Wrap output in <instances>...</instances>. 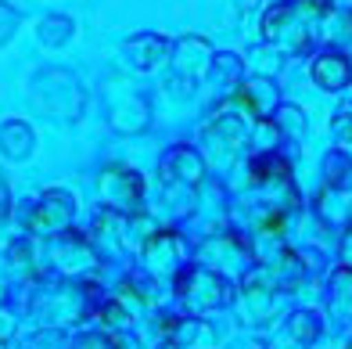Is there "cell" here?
I'll use <instances>...</instances> for the list:
<instances>
[{
    "label": "cell",
    "mask_w": 352,
    "mask_h": 349,
    "mask_svg": "<svg viewBox=\"0 0 352 349\" xmlns=\"http://www.w3.org/2000/svg\"><path fill=\"white\" fill-rule=\"evenodd\" d=\"M101 195H104L111 205L130 209V205L140 202V177H137L133 169L111 166V169H104V177H101Z\"/></svg>",
    "instance_id": "5"
},
{
    "label": "cell",
    "mask_w": 352,
    "mask_h": 349,
    "mask_svg": "<svg viewBox=\"0 0 352 349\" xmlns=\"http://www.w3.org/2000/svg\"><path fill=\"white\" fill-rule=\"evenodd\" d=\"M0 151L11 155V158H25L29 151H33V130L19 119L4 123L0 126Z\"/></svg>",
    "instance_id": "7"
},
{
    "label": "cell",
    "mask_w": 352,
    "mask_h": 349,
    "mask_svg": "<svg viewBox=\"0 0 352 349\" xmlns=\"http://www.w3.org/2000/svg\"><path fill=\"white\" fill-rule=\"evenodd\" d=\"M309 76L320 90H345L352 83V61L338 51H327V54H316L309 61Z\"/></svg>",
    "instance_id": "4"
},
{
    "label": "cell",
    "mask_w": 352,
    "mask_h": 349,
    "mask_svg": "<svg viewBox=\"0 0 352 349\" xmlns=\"http://www.w3.org/2000/svg\"><path fill=\"white\" fill-rule=\"evenodd\" d=\"M313 33H316L313 22L295 4H287V0H277V4L263 14V36L270 43L292 47V51H309V36Z\"/></svg>",
    "instance_id": "1"
},
{
    "label": "cell",
    "mask_w": 352,
    "mask_h": 349,
    "mask_svg": "<svg viewBox=\"0 0 352 349\" xmlns=\"http://www.w3.org/2000/svg\"><path fill=\"white\" fill-rule=\"evenodd\" d=\"M72 19H61V14H51V19L40 22V40L47 47H65L72 40Z\"/></svg>",
    "instance_id": "8"
},
{
    "label": "cell",
    "mask_w": 352,
    "mask_h": 349,
    "mask_svg": "<svg viewBox=\"0 0 352 349\" xmlns=\"http://www.w3.org/2000/svg\"><path fill=\"white\" fill-rule=\"evenodd\" d=\"M212 58V51H209V43H205L201 36H184L180 43H176V69L180 72H187V76H195V72H201V65Z\"/></svg>",
    "instance_id": "6"
},
{
    "label": "cell",
    "mask_w": 352,
    "mask_h": 349,
    "mask_svg": "<svg viewBox=\"0 0 352 349\" xmlns=\"http://www.w3.org/2000/svg\"><path fill=\"white\" fill-rule=\"evenodd\" d=\"M237 4H241V8H245V11H248V8H252V4H255V0H237Z\"/></svg>",
    "instance_id": "10"
},
{
    "label": "cell",
    "mask_w": 352,
    "mask_h": 349,
    "mask_svg": "<svg viewBox=\"0 0 352 349\" xmlns=\"http://www.w3.org/2000/svg\"><path fill=\"white\" fill-rule=\"evenodd\" d=\"M169 51H173V43L158 33H137L122 43V58L130 61L137 72H155L169 58Z\"/></svg>",
    "instance_id": "2"
},
{
    "label": "cell",
    "mask_w": 352,
    "mask_h": 349,
    "mask_svg": "<svg viewBox=\"0 0 352 349\" xmlns=\"http://www.w3.org/2000/svg\"><path fill=\"white\" fill-rule=\"evenodd\" d=\"M72 195L65 191H47L40 202H36V209L29 213V231H36V234H54L61 231L72 220Z\"/></svg>",
    "instance_id": "3"
},
{
    "label": "cell",
    "mask_w": 352,
    "mask_h": 349,
    "mask_svg": "<svg viewBox=\"0 0 352 349\" xmlns=\"http://www.w3.org/2000/svg\"><path fill=\"white\" fill-rule=\"evenodd\" d=\"M212 69L219 79H230V87H237V79H241V58L237 54H212Z\"/></svg>",
    "instance_id": "9"
}]
</instances>
